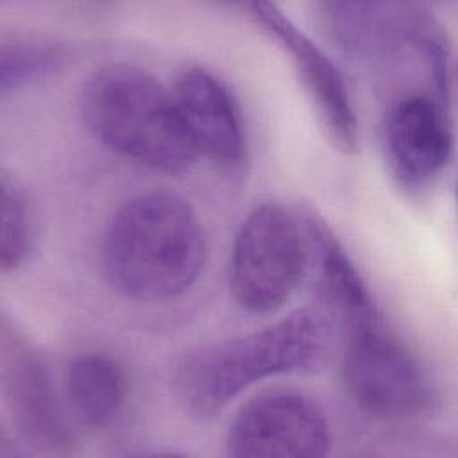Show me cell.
<instances>
[{"instance_id":"5","label":"cell","mask_w":458,"mask_h":458,"mask_svg":"<svg viewBox=\"0 0 458 458\" xmlns=\"http://www.w3.org/2000/svg\"><path fill=\"white\" fill-rule=\"evenodd\" d=\"M342 379L356 408L379 420L424 417L437 401L424 367L383 317L345 327Z\"/></svg>"},{"instance_id":"8","label":"cell","mask_w":458,"mask_h":458,"mask_svg":"<svg viewBox=\"0 0 458 458\" xmlns=\"http://www.w3.org/2000/svg\"><path fill=\"white\" fill-rule=\"evenodd\" d=\"M322 34L342 52L360 57H388L406 47L422 59L444 36L442 27L420 5L397 2H324L317 5Z\"/></svg>"},{"instance_id":"9","label":"cell","mask_w":458,"mask_h":458,"mask_svg":"<svg viewBox=\"0 0 458 458\" xmlns=\"http://www.w3.org/2000/svg\"><path fill=\"white\" fill-rule=\"evenodd\" d=\"M249 9L252 18L290 55L295 73L331 143L345 154H354L360 147V125L340 70L276 4L254 2Z\"/></svg>"},{"instance_id":"14","label":"cell","mask_w":458,"mask_h":458,"mask_svg":"<svg viewBox=\"0 0 458 458\" xmlns=\"http://www.w3.org/2000/svg\"><path fill=\"white\" fill-rule=\"evenodd\" d=\"M66 52L61 45L30 36H13L0 45V89H20L48 73H54Z\"/></svg>"},{"instance_id":"1","label":"cell","mask_w":458,"mask_h":458,"mask_svg":"<svg viewBox=\"0 0 458 458\" xmlns=\"http://www.w3.org/2000/svg\"><path fill=\"white\" fill-rule=\"evenodd\" d=\"M208 256L204 227L177 193L147 191L113 215L104 236V270L125 297L159 302L184 293Z\"/></svg>"},{"instance_id":"2","label":"cell","mask_w":458,"mask_h":458,"mask_svg":"<svg viewBox=\"0 0 458 458\" xmlns=\"http://www.w3.org/2000/svg\"><path fill=\"white\" fill-rule=\"evenodd\" d=\"M327 338L322 311L297 310L261 329L184 354L174 367V394L186 413L209 420L254 383L311 367L324 354Z\"/></svg>"},{"instance_id":"15","label":"cell","mask_w":458,"mask_h":458,"mask_svg":"<svg viewBox=\"0 0 458 458\" xmlns=\"http://www.w3.org/2000/svg\"><path fill=\"white\" fill-rule=\"evenodd\" d=\"M32 240L30 208L23 188L7 172L0 179V267L11 272L27 259Z\"/></svg>"},{"instance_id":"7","label":"cell","mask_w":458,"mask_h":458,"mask_svg":"<svg viewBox=\"0 0 458 458\" xmlns=\"http://www.w3.org/2000/svg\"><path fill=\"white\" fill-rule=\"evenodd\" d=\"M331 447V428L320 404L306 394L274 390L234 413L225 451L234 458H318Z\"/></svg>"},{"instance_id":"13","label":"cell","mask_w":458,"mask_h":458,"mask_svg":"<svg viewBox=\"0 0 458 458\" xmlns=\"http://www.w3.org/2000/svg\"><path fill=\"white\" fill-rule=\"evenodd\" d=\"M64 390L70 408L82 426L106 428L125 404V370L104 352H79L66 365Z\"/></svg>"},{"instance_id":"4","label":"cell","mask_w":458,"mask_h":458,"mask_svg":"<svg viewBox=\"0 0 458 458\" xmlns=\"http://www.w3.org/2000/svg\"><path fill=\"white\" fill-rule=\"evenodd\" d=\"M311 256L304 220L276 202L252 208L242 220L229 261V286L247 311L279 310L301 284Z\"/></svg>"},{"instance_id":"11","label":"cell","mask_w":458,"mask_h":458,"mask_svg":"<svg viewBox=\"0 0 458 458\" xmlns=\"http://www.w3.org/2000/svg\"><path fill=\"white\" fill-rule=\"evenodd\" d=\"M172 95L197 156L224 170H240L247 159V136L227 86L211 72L191 66L177 75Z\"/></svg>"},{"instance_id":"3","label":"cell","mask_w":458,"mask_h":458,"mask_svg":"<svg viewBox=\"0 0 458 458\" xmlns=\"http://www.w3.org/2000/svg\"><path fill=\"white\" fill-rule=\"evenodd\" d=\"M81 114L98 141L150 170L179 174L197 157L172 91L138 66L109 64L93 73Z\"/></svg>"},{"instance_id":"6","label":"cell","mask_w":458,"mask_h":458,"mask_svg":"<svg viewBox=\"0 0 458 458\" xmlns=\"http://www.w3.org/2000/svg\"><path fill=\"white\" fill-rule=\"evenodd\" d=\"M0 381L13 424L27 445L50 456L75 453V435L55 397L47 363L7 315L0 322Z\"/></svg>"},{"instance_id":"10","label":"cell","mask_w":458,"mask_h":458,"mask_svg":"<svg viewBox=\"0 0 458 458\" xmlns=\"http://www.w3.org/2000/svg\"><path fill=\"white\" fill-rule=\"evenodd\" d=\"M383 147L395 181L411 191L428 188L453 156L447 102L433 93L397 98L383 123Z\"/></svg>"},{"instance_id":"12","label":"cell","mask_w":458,"mask_h":458,"mask_svg":"<svg viewBox=\"0 0 458 458\" xmlns=\"http://www.w3.org/2000/svg\"><path fill=\"white\" fill-rule=\"evenodd\" d=\"M302 220L311 254L317 256L324 301L342 320L344 327L381 317L367 283L327 224L315 213H306Z\"/></svg>"}]
</instances>
